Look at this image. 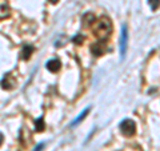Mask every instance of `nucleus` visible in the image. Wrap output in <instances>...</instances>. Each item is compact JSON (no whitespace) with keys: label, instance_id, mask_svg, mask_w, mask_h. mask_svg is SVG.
<instances>
[{"label":"nucleus","instance_id":"obj_7","mask_svg":"<svg viewBox=\"0 0 160 151\" xmlns=\"http://www.w3.org/2000/svg\"><path fill=\"white\" fill-rule=\"evenodd\" d=\"M8 16H9V7L7 6V3H0V19Z\"/></svg>","mask_w":160,"mask_h":151},{"label":"nucleus","instance_id":"obj_2","mask_svg":"<svg viewBox=\"0 0 160 151\" xmlns=\"http://www.w3.org/2000/svg\"><path fill=\"white\" fill-rule=\"evenodd\" d=\"M127 48H128V28L127 24H124L122 28V36H120V58L122 59L126 58Z\"/></svg>","mask_w":160,"mask_h":151},{"label":"nucleus","instance_id":"obj_8","mask_svg":"<svg viewBox=\"0 0 160 151\" xmlns=\"http://www.w3.org/2000/svg\"><path fill=\"white\" fill-rule=\"evenodd\" d=\"M91 51L93 52V55L100 56V55L104 52V47L102 46V43H96V44H93V46L91 47Z\"/></svg>","mask_w":160,"mask_h":151},{"label":"nucleus","instance_id":"obj_12","mask_svg":"<svg viewBox=\"0 0 160 151\" xmlns=\"http://www.w3.org/2000/svg\"><path fill=\"white\" fill-rule=\"evenodd\" d=\"M93 22V15H91V13H87L86 16L83 18V23L86 24V26H88L89 23H92Z\"/></svg>","mask_w":160,"mask_h":151},{"label":"nucleus","instance_id":"obj_6","mask_svg":"<svg viewBox=\"0 0 160 151\" xmlns=\"http://www.w3.org/2000/svg\"><path fill=\"white\" fill-rule=\"evenodd\" d=\"M33 51H35L33 46H31V44H24L23 48H22V52H20V55H22V59H24V60L29 59V56L32 55Z\"/></svg>","mask_w":160,"mask_h":151},{"label":"nucleus","instance_id":"obj_3","mask_svg":"<svg viewBox=\"0 0 160 151\" xmlns=\"http://www.w3.org/2000/svg\"><path fill=\"white\" fill-rule=\"evenodd\" d=\"M120 130L122 133L126 135V137H132L136 133V124H135L133 120L131 119H124L122 123H120Z\"/></svg>","mask_w":160,"mask_h":151},{"label":"nucleus","instance_id":"obj_1","mask_svg":"<svg viewBox=\"0 0 160 151\" xmlns=\"http://www.w3.org/2000/svg\"><path fill=\"white\" fill-rule=\"evenodd\" d=\"M109 32H111V22H109L107 18H104L100 20L96 24V27H95V35L100 39H106V38H108Z\"/></svg>","mask_w":160,"mask_h":151},{"label":"nucleus","instance_id":"obj_14","mask_svg":"<svg viewBox=\"0 0 160 151\" xmlns=\"http://www.w3.org/2000/svg\"><path fill=\"white\" fill-rule=\"evenodd\" d=\"M43 147H44V144L43 143H39L36 147H35V151H42L43 150Z\"/></svg>","mask_w":160,"mask_h":151},{"label":"nucleus","instance_id":"obj_4","mask_svg":"<svg viewBox=\"0 0 160 151\" xmlns=\"http://www.w3.org/2000/svg\"><path fill=\"white\" fill-rule=\"evenodd\" d=\"M15 84H16V79H15L11 74H7L4 79L2 80V86L3 88H7V90H12L15 87Z\"/></svg>","mask_w":160,"mask_h":151},{"label":"nucleus","instance_id":"obj_16","mask_svg":"<svg viewBox=\"0 0 160 151\" xmlns=\"http://www.w3.org/2000/svg\"><path fill=\"white\" fill-rule=\"evenodd\" d=\"M48 2H51V3H53V4H55V3H58L59 0H48Z\"/></svg>","mask_w":160,"mask_h":151},{"label":"nucleus","instance_id":"obj_5","mask_svg":"<svg viewBox=\"0 0 160 151\" xmlns=\"http://www.w3.org/2000/svg\"><path fill=\"white\" fill-rule=\"evenodd\" d=\"M47 70L51 72H58L60 70V60L59 59H51L47 62Z\"/></svg>","mask_w":160,"mask_h":151},{"label":"nucleus","instance_id":"obj_15","mask_svg":"<svg viewBox=\"0 0 160 151\" xmlns=\"http://www.w3.org/2000/svg\"><path fill=\"white\" fill-rule=\"evenodd\" d=\"M3 140H4V135H3L2 133H0V146L3 144Z\"/></svg>","mask_w":160,"mask_h":151},{"label":"nucleus","instance_id":"obj_10","mask_svg":"<svg viewBox=\"0 0 160 151\" xmlns=\"http://www.w3.org/2000/svg\"><path fill=\"white\" fill-rule=\"evenodd\" d=\"M88 111H89V108H86V110H84V111H83L82 114H80V115H79V117H78V118H76V119H75V120H73V122L71 123V126H76V124H78L79 122H82V120H83V118H84V117H86V115L88 114Z\"/></svg>","mask_w":160,"mask_h":151},{"label":"nucleus","instance_id":"obj_13","mask_svg":"<svg viewBox=\"0 0 160 151\" xmlns=\"http://www.w3.org/2000/svg\"><path fill=\"white\" fill-rule=\"evenodd\" d=\"M84 40V38L83 36H80V35H76V36H75L73 39H72V42L75 43V44H80Z\"/></svg>","mask_w":160,"mask_h":151},{"label":"nucleus","instance_id":"obj_9","mask_svg":"<svg viewBox=\"0 0 160 151\" xmlns=\"http://www.w3.org/2000/svg\"><path fill=\"white\" fill-rule=\"evenodd\" d=\"M44 128H46V124H44V119H43V117H40V118L36 120V131L42 133Z\"/></svg>","mask_w":160,"mask_h":151},{"label":"nucleus","instance_id":"obj_11","mask_svg":"<svg viewBox=\"0 0 160 151\" xmlns=\"http://www.w3.org/2000/svg\"><path fill=\"white\" fill-rule=\"evenodd\" d=\"M148 4L149 7H151V9H158L160 7V0H148Z\"/></svg>","mask_w":160,"mask_h":151}]
</instances>
